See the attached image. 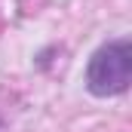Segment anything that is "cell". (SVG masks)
I'll use <instances>...</instances> for the list:
<instances>
[{
	"label": "cell",
	"instance_id": "1",
	"mask_svg": "<svg viewBox=\"0 0 132 132\" xmlns=\"http://www.w3.org/2000/svg\"><path fill=\"white\" fill-rule=\"evenodd\" d=\"M132 83V40L114 37L101 43L86 65V89L98 98L123 95Z\"/></svg>",
	"mask_w": 132,
	"mask_h": 132
}]
</instances>
